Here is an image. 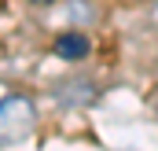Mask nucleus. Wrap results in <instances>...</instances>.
<instances>
[{
  "mask_svg": "<svg viewBox=\"0 0 158 151\" xmlns=\"http://www.w3.org/2000/svg\"><path fill=\"white\" fill-rule=\"evenodd\" d=\"M33 103L26 96H7L0 100V144H15L33 133Z\"/></svg>",
  "mask_w": 158,
  "mask_h": 151,
  "instance_id": "nucleus-1",
  "label": "nucleus"
},
{
  "mask_svg": "<svg viewBox=\"0 0 158 151\" xmlns=\"http://www.w3.org/2000/svg\"><path fill=\"white\" fill-rule=\"evenodd\" d=\"M55 55H63V59L88 55V37L85 33H63V37H55Z\"/></svg>",
  "mask_w": 158,
  "mask_h": 151,
  "instance_id": "nucleus-2",
  "label": "nucleus"
},
{
  "mask_svg": "<svg viewBox=\"0 0 158 151\" xmlns=\"http://www.w3.org/2000/svg\"><path fill=\"white\" fill-rule=\"evenodd\" d=\"M37 4H52V0H37Z\"/></svg>",
  "mask_w": 158,
  "mask_h": 151,
  "instance_id": "nucleus-3",
  "label": "nucleus"
},
{
  "mask_svg": "<svg viewBox=\"0 0 158 151\" xmlns=\"http://www.w3.org/2000/svg\"><path fill=\"white\" fill-rule=\"evenodd\" d=\"M155 22H158V7H155Z\"/></svg>",
  "mask_w": 158,
  "mask_h": 151,
  "instance_id": "nucleus-4",
  "label": "nucleus"
}]
</instances>
